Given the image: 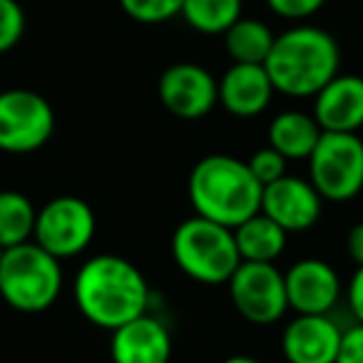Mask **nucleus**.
<instances>
[{
  "mask_svg": "<svg viewBox=\"0 0 363 363\" xmlns=\"http://www.w3.org/2000/svg\"><path fill=\"white\" fill-rule=\"evenodd\" d=\"M75 306L92 326L115 331L150 308V284L145 274L125 257L100 254L77 269L72 281Z\"/></svg>",
  "mask_w": 363,
  "mask_h": 363,
  "instance_id": "f257e3e1",
  "label": "nucleus"
},
{
  "mask_svg": "<svg viewBox=\"0 0 363 363\" xmlns=\"http://www.w3.org/2000/svg\"><path fill=\"white\" fill-rule=\"evenodd\" d=\"M264 67L281 95L316 97L341 72V48L323 28L294 26L274 38Z\"/></svg>",
  "mask_w": 363,
  "mask_h": 363,
  "instance_id": "f03ea898",
  "label": "nucleus"
},
{
  "mask_svg": "<svg viewBox=\"0 0 363 363\" xmlns=\"http://www.w3.org/2000/svg\"><path fill=\"white\" fill-rule=\"evenodd\" d=\"M264 187L247 162L232 155L202 157L189 172L187 194L197 217L237 229L262 209Z\"/></svg>",
  "mask_w": 363,
  "mask_h": 363,
  "instance_id": "7ed1b4c3",
  "label": "nucleus"
},
{
  "mask_svg": "<svg viewBox=\"0 0 363 363\" xmlns=\"http://www.w3.org/2000/svg\"><path fill=\"white\" fill-rule=\"evenodd\" d=\"M172 259L182 274L207 286L227 284L242 264L237 242H234V229L209 222L197 214L184 219L174 229Z\"/></svg>",
  "mask_w": 363,
  "mask_h": 363,
  "instance_id": "20e7f679",
  "label": "nucleus"
},
{
  "mask_svg": "<svg viewBox=\"0 0 363 363\" xmlns=\"http://www.w3.org/2000/svg\"><path fill=\"white\" fill-rule=\"evenodd\" d=\"M62 262L35 242L6 249L0 259V298L21 313H43L60 298Z\"/></svg>",
  "mask_w": 363,
  "mask_h": 363,
  "instance_id": "39448f33",
  "label": "nucleus"
},
{
  "mask_svg": "<svg viewBox=\"0 0 363 363\" xmlns=\"http://www.w3.org/2000/svg\"><path fill=\"white\" fill-rule=\"evenodd\" d=\"M308 182L323 202H351L363 189V140L353 132H321L308 157Z\"/></svg>",
  "mask_w": 363,
  "mask_h": 363,
  "instance_id": "423d86ee",
  "label": "nucleus"
},
{
  "mask_svg": "<svg viewBox=\"0 0 363 363\" xmlns=\"http://www.w3.org/2000/svg\"><path fill=\"white\" fill-rule=\"evenodd\" d=\"M95 232L97 219L90 204L72 194H62L38 209L33 242L52 254L57 262H65L80 257L92 244Z\"/></svg>",
  "mask_w": 363,
  "mask_h": 363,
  "instance_id": "0eeeda50",
  "label": "nucleus"
},
{
  "mask_svg": "<svg viewBox=\"0 0 363 363\" xmlns=\"http://www.w3.org/2000/svg\"><path fill=\"white\" fill-rule=\"evenodd\" d=\"M55 110L35 90L13 87L0 92V152L30 155L50 142Z\"/></svg>",
  "mask_w": 363,
  "mask_h": 363,
  "instance_id": "6e6552de",
  "label": "nucleus"
},
{
  "mask_svg": "<svg viewBox=\"0 0 363 363\" xmlns=\"http://www.w3.org/2000/svg\"><path fill=\"white\" fill-rule=\"evenodd\" d=\"M227 286L237 313L254 326H272L289 311L284 272L277 264L242 262Z\"/></svg>",
  "mask_w": 363,
  "mask_h": 363,
  "instance_id": "1a4fd4ad",
  "label": "nucleus"
},
{
  "mask_svg": "<svg viewBox=\"0 0 363 363\" xmlns=\"http://www.w3.org/2000/svg\"><path fill=\"white\" fill-rule=\"evenodd\" d=\"M157 95L169 115L202 120L219 105V80L197 62H174L157 80Z\"/></svg>",
  "mask_w": 363,
  "mask_h": 363,
  "instance_id": "9d476101",
  "label": "nucleus"
},
{
  "mask_svg": "<svg viewBox=\"0 0 363 363\" xmlns=\"http://www.w3.org/2000/svg\"><path fill=\"white\" fill-rule=\"evenodd\" d=\"M262 214L277 222L286 234L316 227L323 212V199L308 179L284 174L262 192Z\"/></svg>",
  "mask_w": 363,
  "mask_h": 363,
  "instance_id": "9b49d317",
  "label": "nucleus"
},
{
  "mask_svg": "<svg viewBox=\"0 0 363 363\" xmlns=\"http://www.w3.org/2000/svg\"><path fill=\"white\" fill-rule=\"evenodd\" d=\"M289 308L296 313H331L341 301V277L328 262L298 259L284 272Z\"/></svg>",
  "mask_w": 363,
  "mask_h": 363,
  "instance_id": "f8f14e48",
  "label": "nucleus"
},
{
  "mask_svg": "<svg viewBox=\"0 0 363 363\" xmlns=\"http://www.w3.org/2000/svg\"><path fill=\"white\" fill-rule=\"evenodd\" d=\"M343 331L331 313H296L281 333V353L289 363H336Z\"/></svg>",
  "mask_w": 363,
  "mask_h": 363,
  "instance_id": "ddd939ff",
  "label": "nucleus"
},
{
  "mask_svg": "<svg viewBox=\"0 0 363 363\" xmlns=\"http://www.w3.org/2000/svg\"><path fill=\"white\" fill-rule=\"evenodd\" d=\"M110 358L112 363H169V328L160 318L145 313L112 331Z\"/></svg>",
  "mask_w": 363,
  "mask_h": 363,
  "instance_id": "4468645a",
  "label": "nucleus"
},
{
  "mask_svg": "<svg viewBox=\"0 0 363 363\" xmlns=\"http://www.w3.org/2000/svg\"><path fill=\"white\" fill-rule=\"evenodd\" d=\"M313 117L323 132H353L363 127V77L338 72L316 97Z\"/></svg>",
  "mask_w": 363,
  "mask_h": 363,
  "instance_id": "2eb2a0df",
  "label": "nucleus"
},
{
  "mask_svg": "<svg viewBox=\"0 0 363 363\" xmlns=\"http://www.w3.org/2000/svg\"><path fill=\"white\" fill-rule=\"evenodd\" d=\"M274 85L264 65L234 62L219 80V105L234 117H257L272 105Z\"/></svg>",
  "mask_w": 363,
  "mask_h": 363,
  "instance_id": "dca6fc26",
  "label": "nucleus"
},
{
  "mask_svg": "<svg viewBox=\"0 0 363 363\" xmlns=\"http://www.w3.org/2000/svg\"><path fill=\"white\" fill-rule=\"evenodd\" d=\"M316 117L301 110H284L269 122V147L286 160H308L321 137Z\"/></svg>",
  "mask_w": 363,
  "mask_h": 363,
  "instance_id": "f3484780",
  "label": "nucleus"
},
{
  "mask_svg": "<svg viewBox=\"0 0 363 363\" xmlns=\"http://www.w3.org/2000/svg\"><path fill=\"white\" fill-rule=\"evenodd\" d=\"M286 239L289 234L262 212H257L234 229V242H237L242 262L277 264V259L286 252Z\"/></svg>",
  "mask_w": 363,
  "mask_h": 363,
  "instance_id": "a211bd4d",
  "label": "nucleus"
},
{
  "mask_svg": "<svg viewBox=\"0 0 363 363\" xmlns=\"http://www.w3.org/2000/svg\"><path fill=\"white\" fill-rule=\"evenodd\" d=\"M274 33L267 23L257 18H239L227 33H224V48L234 62H249V65H264L272 52Z\"/></svg>",
  "mask_w": 363,
  "mask_h": 363,
  "instance_id": "6ab92c4d",
  "label": "nucleus"
},
{
  "mask_svg": "<svg viewBox=\"0 0 363 363\" xmlns=\"http://www.w3.org/2000/svg\"><path fill=\"white\" fill-rule=\"evenodd\" d=\"M38 209L23 192L3 189L0 192V247L11 249L33 242Z\"/></svg>",
  "mask_w": 363,
  "mask_h": 363,
  "instance_id": "aec40b11",
  "label": "nucleus"
},
{
  "mask_svg": "<svg viewBox=\"0 0 363 363\" xmlns=\"http://www.w3.org/2000/svg\"><path fill=\"white\" fill-rule=\"evenodd\" d=\"M179 16L202 35H224L242 18V0H184Z\"/></svg>",
  "mask_w": 363,
  "mask_h": 363,
  "instance_id": "412c9836",
  "label": "nucleus"
},
{
  "mask_svg": "<svg viewBox=\"0 0 363 363\" xmlns=\"http://www.w3.org/2000/svg\"><path fill=\"white\" fill-rule=\"evenodd\" d=\"M184 0H120V8L127 18L145 26H157L167 23L182 13Z\"/></svg>",
  "mask_w": 363,
  "mask_h": 363,
  "instance_id": "4be33fe9",
  "label": "nucleus"
},
{
  "mask_svg": "<svg viewBox=\"0 0 363 363\" xmlns=\"http://www.w3.org/2000/svg\"><path fill=\"white\" fill-rule=\"evenodd\" d=\"M26 35V11L18 0H0V55L11 52Z\"/></svg>",
  "mask_w": 363,
  "mask_h": 363,
  "instance_id": "5701e85b",
  "label": "nucleus"
},
{
  "mask_svg": "<svg viewBox=\"0 0 363 363\" xmlns=\"http://www.w3.org/2000/svg\"><path fill=\"white\" fill-rule=\"evenodd\" d=\"M286 157L279 155L274 147H264V150H257L252 155V160L247 162L249 169H252L254 179L262 184V187H267V184H272V182L281 179L284 174H286Z\"/></svg>",
  "mask_w": 363,
  "mask_h": 363,
  "instance_id": "b1692460",
  "label": "nucleus"
},
{
  "mask_svg": "<svg viewBox=\"0 0 363 363\" xmlns=\"http://www.w3.org/2000/svg\"><path fill=\"white\" fill-rule=\"evenodd\" d=\"M267 6L284 21H306L326 6V0H267Z\"/></svg>",
  "mask_w": 363,
  "mask_h": 363,
  "instance_id": "393cba45",
  "label": "nucleus"
},
{
  "mask_svg": "<svg viewBox=\"0 0 363 363\" xmlns=\"http://www.w3.org/2000/svg\"><path fill=\"white\" fill-rule=\"evenodd\" d=\"M336 363H363V323H353L343 331Z\"/></svg>",
  "mask_w": 363,
  "mask_h": 363,
  "instance_id": "a878e982",
  "label": "nucleus"
},
{
  "mask_svg": "<svg viewBox=\"0 0 363 363\" xmlns=\"http://www.w3.org/2000/svg\"><path fill=\"white\" fill-rule=\"evenodd\" d=\"M346 303L356 323H363V267H356L346 286Z\"/></svg>",
  "mask_w": 363,
  "mask_h": 363,
  "instance_id": "bb28decb",
  "label": "nucleus"
},
{
  "mask_svg": "<svg viewBox=\"0 0 363 363\" xmlns=\"http://www.w3.org/2000/svg\"><path fill=\"white\" fill-rule=\"evenodd\" d=\"M346 252L356 267H363V222L353 224L346 234Z\"/></svg>",
  "mask_w": 363,
  "mask_h": 363,
  "instance_id": "cd10ccee",
  "label": "nucleus"
},
{
  "mask_svg": "<svg viewBox=\"0 0 363 363\" xmlns=\"http://www.w3.org/2000/svg\"><path fill=\"white\" fill-rule=\"evenodd\" d=\"M222 363H262V361H259V358H254V356H244V353H239V356L224 358Z\"/></svg>",
  "mask_w": 363,
  "mask_h": 363,
  "instance_id": "c85d7f7f",
  "label": "nucleus"
},
{
  "mask_svg": "<svg viewBox=\"0 0 363 363\" xmlns=\"http://www.w3.org/2000/svg\"><path fill=\"white\" fill-rule=\"evenodd\" d=\"M3 254H6V249H3V247H0V259H3Z\"/></svg>",
  "mask_w": 363,
  "mask_h": 363,
  "instance_id": "c756f323",
  "label": "nucleus"
}]
</instances>
